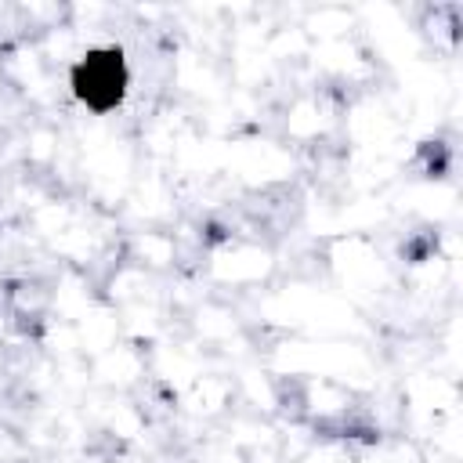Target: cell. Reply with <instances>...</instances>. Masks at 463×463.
<instances>
[{
    "mask_svg": "<svg viewBox=\"0 0 463 463\" xmlns=\"http://www.w3.org/2000/svg\"><path fill=\"white\" fill-rule=\"evenodd\" d=\"M130 87V69L119 47H94L72 69V90L94 112H109L123 101Z\"/></svg>",
    "mask_w": 463,
    "mask_h": 463,
    "instance_id": "cell-1",
    "label": "cell"
}]
</instances>
